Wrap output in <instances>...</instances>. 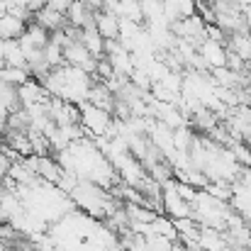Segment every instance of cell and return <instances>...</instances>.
<instances>
[{"instance_id":"cell-5","label":"cell","mask_w":251,"mask_h":251,"mask_svg":"<svg viewBox=\"0 0 251 251\" xmlns=\"http://www.w3.org/2000/svg\"><path fill=\"white\" fill-rule=\"evenodd\" d=\"M198 51H200V56L205 59V64H207L210 69H222V66H227V56H229L227 44L215 42V39H205Z\"/></svg>"},{"instance_id":"cell-12","label":"cell","mask_w":251,"mask_h":251,"mask_svg":"<svg viewBox=\"0 0 251 251\" xmlns=\"http://www.w3.org/2000/svg\"><path fill=\"white\" fill-rule=\"evenodd\" d=\"M78 39L83 42V47L93 56H98V59L105 56V37L98 32V27H83L81 34H78Z\"/></svg>"},{"instance_id":"cell-6","label":"cell","mask_w":251,"mask_h":251,"mask_svg":"<svg viewBox=\"0 0 251 251\" xmlns=\"http://www.w3.org/2000/svg\"><path fill=\"white\" fill-rule=\"evenodd\" d=\"M17 93H20V100H22V107H32V105H39V102H47L51 95L49 90L44 88L42 81L37 78H29L27 83L17 85Z\"/></svg>"},{"instance_id":"cell-3","label":"cell","mask_w":251,"mask_h":251,"mask_svg":"<svg viewBox=\"0 0 251 251\" xmlns=\"http://www.w3.org/2000/svg\"><path fill=\"white\" fill-rule=\"evenodd\" d=\"M64 59H66V64L78 66V69H83V71L93 74V76H95V69H98V61H100L98 56H93V54L85 49L81 39H71V42L64 47Z\"/></svg>"},{"instance_id":"cell-2","label":"cell","mask_w":251,"mask_h":251,"mask_svg":"<svg viewBox=\"0 0 251 251\" xmlns=\"http://www.w3.org/2000/svg\"><path fill=\"white\" fill-rule=\"evenodd\" d=\"M161 202H164V212L171 220H183V217H193V205L178 193L176 180H166L161 188Z\"/></svg>"},{"instance_id":"cell-15","label":"cell","mask_w":251,"mask_h":251,"mask_svg":"<svg viewBox=\"0 0 251 251\" xmlns=\"http://www.w3.org/2000/svg\"><path fill=\"white\" fill-rule=\"evenodd\" d=\"M44 59H47V64H49L51 69L64 66V64H66V59H64V47H61L59 42L49 39V44L44 47Z\"/></svg>"},{"instance_id":"cell-20","label":"cell","mask_w":251,"mask_h":251,"mask_svg":"<svg viewBox=\"0 0 251 251\" xmlns=\"http://www.w3.org/2000/svg\"><path fill=\"white\" fill-rule=\"evenodd\" d=\"M10 12V0H0V17H5Z\"/></svg>"},{"instance_id":"cell-19","label":"cell","mask_w":251,"mask_h":251,"mask_svg":"<svg viewBox=\"0 0 251 251\" xmlns=\"http://www.w3.org/2000/svg\"><path fill=\"white\" fill-rule=\"evenodd\" d=\"M47 2H49V0H27V7H29L32 12H37V10L47 7Z\"/></svg>"},{"instance_id":"cell-13","label":"cell","mask_w":251,"mask_h":251,"mask_svg":"<svg viewBox=\"0 0 251 251\" xmlns=\"http://www.w3.org/2000/svg\"><path fill=\"white\" fill-rule=\"evenodd\" d=\"M227 49H229L232 54H237L239 59H244L247 64H251V34H249V29H244V32H232V34H229Z\"/></svg>"},{"instance_id":"cell-8","label":"cell","mask_w":251,"mask_h":251,"mask_svg":"<svg viewBox=\"0 0 251 251\" xmlns=\"http://www.w3.org/2000/svg\"><path fill=\"white\" fill-rule=\"evenodd\" d=\"M95 27L105 39H120V15L107 12V10H98L95 12Z\"/></svg>"},{"instance_id":"cell-14","label":"cell","mask_w":251,"mask_h":251,"mask_svg":"<svg viewBox=\"0 0 251 251\" xmlns=\"http://www.w3.org/2000/svg\"><path fill=\"white\" fill-rule=\"evenodd\" d=\"M29 78H32L29 69H15V66H5V69H0V81H2V83L22 85V83H27Z\"/></svg>"},{"instance_id":"cell-10","label":"cell","mask_w":251,"mask_h":251,"mask_svg":"<svg viewBox=\"0 0 251 251\" xmlns=\"http://www.w3.org/2000/svg\"><path fill=\"white\" fill-rule=\"evenodd\" d=\"M34 22H39L44 29H49V32H56V29H64L66 25H69V20H66V15L64 12H56L54 7H42V10H37L34 12V17H32Z\"/></svg>"},{"instance_id":"cell-22","label":"cell","mask_w":251,"mask_h":251,"mask_svg":"<svg viewBox=\"0 0 251 251\" xmlns=\"http://www.w3.org/2000/svg\"><path fill=\"white\" fill-rule=\"evenodd\" d=\"M0 69H5V56H2V47H0Z\"/></svg>"},{"instance_id":"cell-21","label":"cell","mask_w":251,"mask_h":251,"mask_svg":"<svg viewBox=\"0 0 251 251\" xmlns=\"http://www.w3.org/2000/svg\"><path fill=\"white\" fill-rule=\"evenodd\" d=\"M10 7H22V10H29V7H27V0H10Z\"/></svg>"},{"instance_id":"cell-1","label":"cell","mask_w":251,"mask_h":251,"mask_svg":"<svg viewBox=\"0 0 251 251\" xmlns=\"http://www.w3.org/2000/svg\"><path fill=\"white\" fill-rule=\"evenodd\" d=\"M78 107H81V125H83L85 134H90V137H115V115L110 110L98 107L90 100L81 102Z\"/></svg>"},{"instance_id":"cell-9","label":"cell","mask_w":251,"mask_h":251,"mask_svg":"<svg viewBox=\"0 0 251 251\" xmlns=\"http://www.w3.org/2000/svg\"><path fill=\"white\" fill-rule=\"evenodd\" d=\"M164 7H166V17L173 25L178 20L193 17L198 12V0H164Z\"/></svg>"},{"instance_id":"cell-4","label":"cell","mask_w":251,"mask_h":251,"mask_svg":"<svg viewBox=\"0 0 251 251\" xmlns=\"http://www.w3.org/2000/svg\"><path fill=\"white\" fill-rule=\"evenodd\" d=\"M49 39H51V32L44 29L39 22L32 20V22H27V29H25V34H22L17 42H20L25 56H27V54H32V51H42V49L49 44Z\"/></svg>"},{"instance_id":"cell-7","label":"cell","mask_w":251,"mask_h":251,"mask_svg":"<svg viewBox=\"0 0 251 251\" xmlns=\"http://www.w3.org/2000/svg\"><path fill=\"white\" fill-rule=\"evenodd\" d=\"M66 20H69L71 27H78V29L95 27V12L88 7L85 0H74V5H71L69 12H66Z\"/></svg>"},{"instance_id":"cell-11","label":"cell","mask_w":251,"mask_h":251,"mask_svg":"<svg viewBox=\"0 0 251 251\" xmlns=\"http://www.w3.org/2000/svg\"><path fill=\"white\" fill-rule=\"evenodd\" d=\"M27 29V20L7 12L5 17H0V39H20Z\"/></svg>"},{"instance_id":"cell-17","label":"cell","mask_w":251,"mask_h":251,"mask_svg":"<svg viewBox=\"0 0 251 251\" xmlns=\"http://www.w3.org/2000/svg\"><path fill=\"white\" fill-rule=\"evenodd\" d=\"M47 5H49V7H54L56 12H64V15H66V12H69V7L74 5V0H49Z\"/></svg>"},{"instance_id":"cell-18","label":"cell","mask_w":251,"mask_h":251,"mask_svg":"<svg viewBox=\"0 0 251 251\" xmlns=\"http://www.w3.org/2000/svg\"><path fill=\"white\" fill-rule=\"evenodd\" d=\"M10 115H12L10 107L0 100V129H2V132H7V120H10Z\"/></svg>"},{"instance_id":"cell-16","label":"cell","mask_w":251,"mask_h":251,"mask_svg":"<svg viewBox=\"0 0 251 251\" xmlns=\"http://www.w3.org/2000/svg\"><path fill=\"white\" fill-rule=\"evenodd\" d=\"M232 154H234V159L242 164V166L251 168V149L247 144H242V142H234L232 144Z\"/></svg>"}]
</instances>
